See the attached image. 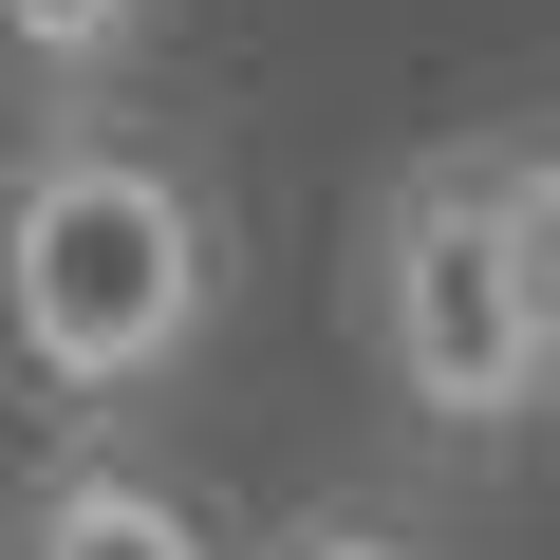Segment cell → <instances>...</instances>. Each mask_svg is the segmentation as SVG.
<instances>
[{"label":"cell","instance_id":"6da1fadb","mask_svg":"<svg viewBox=\"0 0 560 560\" xmlns=\"http://www.w3.org/2000/svg\"><path fill=\"white\" fill-rule=\"evenodd\" d=\"M243 300V224L187 131L131 113H20L0 150V393L38 430H131L206 374Z\"/></svg>","mask_w":560,"mask_h":560},{"label":"cell","instance_id":"7a4b0ae2","mask_svg":"<svg viewBox=\"0 0 560 560\" xmlns=\"http://www.w3.org/2000/svg\"><path fill=\"white\" fill-rule=\"evenodd\" d=\"M355 337H374V374H393V411L430 448H523L560 411V355L523 318V261H504L467 150H411L374 187V224H355Z\"/></svg>","mask_w":560,"mask_h":560},{"label":"cell","instance_id":"3957f363","mask_svg":"<svg viewBox=\"0 0 560 560\" xmlns=\"http://www.w3.org/2000/svg\"><path fill=\"white\" fill-rule=\"evenodd\" d=\"M0 560H224V523L150 430H38V467L0 486Z\"/></svg>","mask_w":560,"mask_h":560},{"label":"cell","instance_id":"277c9868","mask_svg":"<svg viewBox=\"0 0 560 560\" xmlns=\"http://www.w3.org/2000/svg\"><path fill=\"white\" fill-rule=\"evenodd\" d=\"M168 57V0H0V94L20 113H113Z\"/></svg>","mask_w":560,"mask_h":560},{"label":"cell","instance_id":"5b68a950","mask_svg":"<svg viewBox=\"0 0 560 560\" xmlns=\"http://www.w3.org/2000/svg\"><path fill=\"white\" fill-rule=\"evenodd\" d=\"M467 187H486V224H504V261H523V318H541V355H560V131H486Z\"/></svg>","mask_w":560,"mask_h":560},{"label":"cell","instance_id":"8992f818","mask_svg":"<svg viewBox=\"0 0 560 560\" xmlns=\"http://www.w3.org/2000/svg\"><path fill=\"white\" fill-rule=\"evenodd\" d=\"M280 560H430V541H411V523H355V504H318V523L280 541Z\"/></svg>","mask_w":560,"mask_h":560}]
</instances>
